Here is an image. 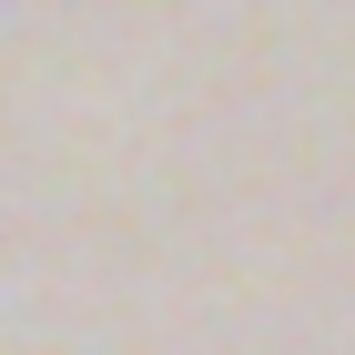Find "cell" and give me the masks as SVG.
<instances>
[]
</instances>
